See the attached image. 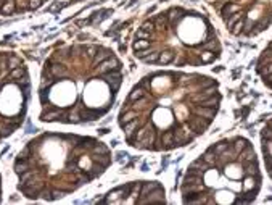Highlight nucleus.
<instances>
[{"instance_id":"obj_42","label":"nucleus","mask_w":272,"mask_h":205,"mask_svg":"<svg viewBox=\"0 0 272 205\" xmlns=\"http://www.w3.org/2000/svg\"><path fill=\"white\" fill-rule=\"evenodd\" d=\"M42 3H44V0H31V3H29V8H32V10H35V8L42 7Z\"/></svg>"},{"instance_id":"obj_19","label":"nucleus","mask_w":272,"mask_h":205,"mask_svg":"<svg viewBox=\"0 0 272 205\" xmlns=\"http://www.w3.org/2000/svg\"><path fill=\"white\" fill-rule=\"evenodd\" d=\"M198 86L201 87V89H204V87H209V86H218V81H214V79H211V78H206V76H201V78H198Z\"/></svg>"},{"instance_id":"obj_12","label":"nucleus","mask_w":272,"mask_h":205,"mask_svg":"<svg viewBox=\"0 0 272 205\" xmlns=\"http://www.w3.org/2000/svg\"><path fill=\"white\" fill-rule=\"evenodd\" d=\"M161 144L164 149H172L174 147V133L172 131H166L161 136Z\"/></svg>"},{"instance_id":"obj_47","label":"nucleus","mask_w":272,"mask_h":205,"mask_svg":"<svg viewBox=\"0 0 272 205\" xmlns=\"http://www.w3.org/2000/svg\"><path fill=\"white\" fill-rule=\"evenodd\" d=\"M108 133H110L108 128H101V129H100V134H108Z\"/></svg>"},{"instance_id":"obj_26","label":"nucleus","mask_w":272,"mask_h":205,"mask_svg":"<svg viewBox=\"0 0 272 205\" xmlns=\"http://www.w3.org/2000/svg\"><path fill=\"white\" fill-rule=\"evenodd\" d=\"M174 60V53L172 52H163V53H159V63L161 65H167V63H171Z\"/></svg>"},{"instance_id":"obj_38","label":"nucleus","mask_w":272,"mask_h":205,"mask_svg":"<svg viewBox=\"0 0 272 205\" xmlns=\"http://www.w3.org/2000/svg\"><path fill=\"white\" fill-rule=\"evenodd\" d=\"M66 194H69V192H68V191H58V189H55V191H52V200L61 199V197H64Z\"/></svg>"},{"instance_id":"obj_30","label":"nucleus","mask_w":272,"mask_h":205,"mask_svg":"<svg viewBox=\"0 0 272 205\" xmlns=\"http://www.w3.org/2000/svg\"><path fill=\"white\" fill-rule=\"evenodd\" d=\"M214 53L213 52H209V50H204L203 53H201V63H211V61H214Z\"/></svg>"},{"instance_id":"obj_3","label":"nucleus","mask_w":272,"mask_h":205,"mask_svg":"<svg viewBox=\"0 0 272 205\" xmlns=\"http://www.w3.org/2000/svg\"><path fill=\"white\" fill-rule=\"evenodd\" d=\"M64 111H66V108H49L47 111H42L40 120L42 121H58Z\"/></svg>"},{"instance_id":"obj_22","label":"nucleus","mask_w":272,"mask_h":205,"mask_svg":"<svg viewBox=\"0 0 272 205\" xmlns=\"http://www.w3.org/2000/svg\"><path fill=\"white\" fill-rule=\"evenodd\" d=\"M198 183H203L201 181V176H198V174H189V173H187L182 184H198Z\"/></svg>"},{"instance_id":"obj_33","label":"nucleus","mask_w":272,"mask_h":205,"mask_svg":"<svg viewBox=\"0 0 272 205\" xmlns=\"http://www.w3.org/2000/svg\"><path fill=\"white\" fill-rule=\"evenodd\" d=\"M261 139H262V141H272V129L266 126L261 131Z\"/></svg>"},{"instance_id":"obj_5","label":"nucleus","mask_w":272,"mask_h":205,"mask_svg":"<svg viewBox=\"0 0 272 205\" xmlns=\"http://www.w3.org/2000/svg\"><path fill=\"white\" fill-rule=\"evenodd\" d=\"M240 155V160L242 163H246V162H253V160H256V155H255V149H253L251 144H248L243 150L238 154Z\"/></svg>"},{"instance_id":"obj_8","label":"nucleus","mask_w":272,"mask_h":205,"mask_svg":"<svg viewBox=\"0 0 272 205\" xmlns=\"http://www.w3.org/2000/svg\"><path fill=\"white\" fill-rule=\"evenodd\" d=\"M100 78H101L103 81H106V82H110V81H118V79L123 81V74H121V70H110V71H106V73H100Z\"/></svg>"},{"instance_id":"obj_4","label":"nucleus","mask_w":272,"mask_h":205,"mask_svg":"<svg viewBox=\"0 0 272 205\" xmlns=\"http://www.w3.org/2000/svg\"><path fill=\"white\" fill-rule=\"evenodd\" d=\"M193 111L196 115H200V116H203V118H206V120H213L214 116H216V111H218V108H214V107H195L193 108Z\"/></svg>"},{"instance_id":"obj_43","label":"nucleus","mask_w":272,"mask_h":205,"mask_svg":"<svg viewBox=\"0 0 272 205\" xmlns=\"http://www.w3.org/2000/svg\"><path fill=\"white\" fill-rule=\"evenodd\" d=\"M127 157H129V155H127L126 152H118V154H116V160H118V162H123V160H126Z\"/></svg>"},{"instance_id":"obj_16","label":"nucleus","mask_w":272,"mask_h":205,"mask_svg":"<svg viewBox=\"0 0 272 205\" xmlns=\"http://www.w3.org/2000/svg\"><path fill=\"white\" fill-rule=\"evenodd\" d=\"M248 144H250V142L246 141L245 137H237V139H233V144H230V145L233 147V150H235L237 154H240Z\"/></svg>"},{"instance_id":"obj_20","label":"nucleus","mask_w":272,"mask_h":205,"mask_svg":"<svg viewBox=\"0 0 272 205\" xmlns=\"http://www.w3.org/2000/svg\"><path fill=\"white\" fill-rule=\"evenodd\" d=\"M201 158H203V160H204L206 163H208L209 166H214V162H216V154L211 150V149H208V150H206V152L201 155Z\"/></svg>"},{"instance_id":"obj_15","label":"nucleus","mask_w":272,"mask_h":205,"mask_svg":"<svg viewBox=\"0 0 272 205\" xmlns=\"http://www.w3.org/2000/svg\"><path fill=\"white\" fill-rule=\"evenodd\" d=\"M140 126V123L137 120H132V121H129V123L123 124V129H124V133H126V137H132V133L135 131V129Z\"/></svg>"},{"instance_id":"obj_18","label":"nucleus","mask_w":272,"mask_h":205,"mask_svg":"<svg viewBox=\"0 0 272 205\" xmlns=\"http://www.w3.org/2000/svg\"><path fill=\"white\" fill-rule=\"evenodd\" d=\"M29 162L27 160H21V158H16L15 160V171L16 173H23V171H26V170H29Z\"/></svg>"},{"instance_id":"obj_40","label":"nucleus","mask_w":272,"mask_h":205,"mask_svg":"<svg viewBox=\"0 0 272 205\" xmlns=\"http://www.w3.org/2000/svg\"><path fill=\"white\" fill-rule=\"evenodd\" d=\"M119 86H121V79H118V81H110V89L113 90V94H116V92H118Z\"/></svg>"},{"instance_id":"obj_14","label":"nucleus","mask_w":272,"mask_h":205,"mask_svg":"<svg viewBox=\"0 0 272 205\" xmlns=\"http://www.w3.org/2000/svg\"><path fill=\"white\" fill-rule=\"evenodd\" d=\"M134 118H137V111H134V110H129V111H121V115H119V124L123 126V124H126V123H129V121H132Z\"/></svg>"},{"instance_id":"obj_10","label":"nucleus","mask_w":272,"mask_h":205,"mask_svg":"<svg viewBox=\"0 0 272 205\" xmlns=\"http://www.w3.org/2000/svg\"><path fill=\"white\" fill-rule=\"evenodd\" d=\"M243 165H245V174H246V176H258V174H259L258 160L246 162V163H243Z\"/></svg>"},{"instance_id":"obj_27","label":"nucleus","mask_w":272,"mask_h":205,"mask_svg":"<svg viewBox=\"0 0 272 205\" xmlns=\"http://www.w3.org/2000/svg\"><path fill=\"white\" fill-rule=\"evenodd\" d=\"M15 12V3L12 2H5L2 7H0V13H3V15H12Z\"/></svg>"},{"instance_id":"obj_32","label":"nucleus","mask_w":272,"mask_h":205,"mask_svg":"<svg viewBox=\"0 0 272 205\" xmlns=\"http://www.w3.org/2000/svg\"><path fill=\"white\" fill-rule=\"evenodd\" d=\"M8 66H10L12 70L16 68V66H21V60L16 57V55H12V57H8Z\"/></svg>"},{"instance_id":"obj_34","label":"nucleus","mask_w":272,"mask_h":205,"mask_svg":"<svg viewBox=\"0 0 272 205\" xmlns=\"http://www.w3.org/2000/svg\"><path fill=\"white\" fill-rule=\"evenodd\" d=\"M155 23H156L158 27H164V26L167 24V15H159V16H156Z\"/></svg>"},{"instance_id":"obj_41","label":"nucleus","mask_w":272,"mask_h":205,"mask_svg":"<svg viewBox=\"0 0 272 205\" xmlns=\"http://www.w3.org/2000/svg\"><path fill=\"white\" fill-rule=\"evenodd\" d=\"M148 37H150V32H147L143 29H138L135 32V39H148Z\"/></svg>"},{"instance_id":"obj_29","label":"nucleus","mask_w":272,"mask_h":205,"mask_svg":"<svg viewBox=\"0 0 272 205\" xmlns=\"http://www.w3.org/2000/svg\"><path fill=\"white\" fill-rule=\"evenodd\" d=\"M240 18H242V13H240V12H237V13H233L232 16L226 18V20H227V27H230V29H232V26L235 24V23L240 20Z\"/></svg>"},{"instance_id":"obj_36","label":"nucleus","mask_w":272,"mask_h":205,"mask_svg":"<svg viewBox=\"0 0 272 205\" xmlns=\"http://www.w3.org/2000/svg\"><path fill=\"white\" fill-rule=\"evenodd\" d=\"M203 49L204 50H213V49H219V44H218V41H209V42H204L203 44Z\"/></svg>"},{"instance_id":"obj_25","label":"nucleus","mask_w":272,"mask_h":205,"mask_svg":"<svg viewBox=\"0 0 272 205\" xmlns=\"http://www.w3.org/2000/svg\"><path fill=\"white\" fill-rule=\"evenodd\" d=\"M243 27H245V18H243V16H242V18H240V20H238V21H237L235 24H233V26H232V29H230V31H232V34H235V36H238V34H240V32L243 31Z\"/></svg>"},{"instance_id":"obj_6","label":"nucleus","mask_w":272,"mask_h":205,"mask_svg":"<svg viewBox=\"0 0 272 205\" xmlns=\"http://www.w3.org/2000/svg\"><path fill=\"white\" fill-rule=\"evenodd\" d=\"M219 102H221V94L218 92V94H214L211 97H204L200 100V105L201 107H214V108H218L219 107Z\"/></svg>"},{"instance_id":"obj_21","label":"nucleus","mask_w":272,"mask_h":205,"mask_svg":"<svg viewBox=\"0 0 272 205\" xmlns=\"http://www.w3.org/2000/svg\"><path fill=\"white\" fill-rule=\"evenodd\" d=\"M214 94H218V86H209L208 89H204L203 90V94H198V95H195L198 100H201V99H204V97H211V95H214Z\"/></svg>"},{"instance_id":"obj_2","label":"nucleus","mask_w":272,"mask_h":205,"mask_svg":"<svg viewBox=\"0 0 272 205\" xmlns=\"http://www.w3.org/2000/svg\"><path fill=\"white\" fill-rule=\"evenodd\" d=\"M97 70H98V74H100V73H106V71H110V70H121V63H119V60H118L116 57H113V55H111V57L106 58L105 61L98 63Z\"/></svg>"},{"instance_id":"obj_48","label":"nucleus","mask_w":272,"mask_h":205,"mask_svg":"<svg viewBox=\"0 0 272 205\" xmlns=\"http://www.w3.org/2000/svg\"><path fill=\"white\" fill-rule=\"evenodd\" d=\"M119 50L121 52H126V45L124 44H119Z\"/></svg>"},{"instance_id":"obj_51","label":"nucleus","mask_w":272,"mask_h":205,"mask_svg":"<svg viewBox=\"0 0 272 205\" xmlns=\"http://www.w3.org/2000/svg\"><path fill=\"white\" fill-rule=\"evenodd\" d=\"M267 128H270V129H272V120H269V123H267Z\"/></svg>"},{"instance_id":"obj_37","label":"nucleus","mask_w":272,"mask_h":205,"mask_svg":"<svg viewBox=\"0 0 272 205\" xmlns=\"http://www.w3.org/2000/svg\"><path fill=\"white\" fill-rule=\"evenodd\" d=\"M264 163H266L267 173H270L272 171V154H264Z\"/></svg>"},{"instance_id":"obj_13","label":"nucleus","mask_w":272,"mask_h":205,"mask_svg":"<svg viewBox=\"0 0 272 205\" xmlns=\"http://www.w3.org/2000/svg\"><path fill=\"white\" fill-rule=\"evenodd\" d=\"M237 12H240V5H237V3H227V5L222 7V16L224 18H229Z\"/></svg>"},{"instance_id":"obj_17","label":"nucleus","mask_w":272,"mask_h":205,"mask_svg":"<svg viewBox=\"0 0 272 205\" xmlns=\"http://www.w3.org/2000/svg\"><path fill=\"white\" fill-rule=\"evenodd\" d=\"M145 95V89L142 87V86H135L134 89H132V92L129 94V100H138V99H142Z\"/></svg>"},{"instance_id":"obj_45","label":"nucleus","mask_w":272,"mask_h":205,"mask_svg":"<svg viewBox=\"0 0 272 205\" xmlns=\"http://www.w3.org/2000/svg\"><path fill=\"white\" fill-rule=\"evenodd\" d=\"M264 82H266V84H267V86H272V73L269 74V76H267V78L264 76Z\"/></svg>"},{"instance_id":"obj_7","label":"nucleus","mask_w":272,"mask_h":205,"mask_svg":"<svg viewBox=\"0 0 272 205\" xmlns=\"http://www.w3.org/2000/svg\"><path fill=\"white\" fill-rule=\"evenodd\" d=\"M111 52L110 49H103V47H98V50H97V53L93 55V65H98V63H101V61H105L106 58H110L111 57Z\"/></svg>"},{"instance_id":"obj_35","label":"nucleus","mask_w":272,"mask_h":205,"mask_svg":"<svg viewBox=\"0 0 272 205\" xmlns=\"http://www.w3.org/2000/svg\"><path fill=\"white\" fill-rule=\"evenodd\" d=\"M140 29H143V31H147V32H153V29H155V21H153V20L145 21V23L142 24V27H140Z\"/></svg>"},{"instance_id":"obj_24","label":"nucleus","mask_w":272,"mask_h":205,"mask_svg":"<svg viewBox=\"0 0 272 205\" xmlns=\"http://www.w3.org/2000/svg\"><path fill=\"white\" fill-rule=\"evenodd\" d=\"M34 174H35L34 170H26V171H23V173H18V176H20V183H21V184H26L31 178H34Z\"/></svg>"},{"instance_id":"obj_39","label":"nucleus","mask_w":272,"mask_h":205,"mask_svg":"<svg viewBox=\"0 0 272 205\" xmlns=\"http://www.w3.org/2000/svg\"><path fill=\"white\" fill-rule=\"evenodd\" d=\"M84 50L87 52V55H89V57H92V58H93V55L97 53L98 47H97V45H89V47H86V49H84Z\"/></svg>"},{"instance_id":"obj_11","label":"nucleus","mask_w":272,"mask_h":205,"mask_svg":"<svg viewBox=\"0 0 272 205\" xmlns=\"http://www.w3.org/2000/svg\"><path fill=\"white\" fill-rule=\"evenodd\" d=\"M229 147H230V142L229 141H221V142H218V144H214V145H211L209 149L216 154V155H222L226 150H229Z\"/></svg>"},{"instance_id":"obj_44","label":"nucleus","mask_w":272,"mask_h":205,"mask_svg":"<svg viewBox=\"0 0 272 205\" xmlns=\"http://www.w3.org/2000/svg\"><path fill=\"white\" fill-rule=\"evenodd\" d=\"M167 165H169V158L164 157V158H163V162H161V170H159V171H164V170L167 168Z\"/></svg>"},{"instance_id":"obj_23","label":"nucleus","mask_w":272,"mask_h":205,"mask_svg":"<svg viewBox=\"0 0 272 205\" xmlns=\"http://www.w3.org/2000/svg\"><path fill=\"white\" fill-rule=\"evenodd\" d=\"M150 49V41H145V39H135L134 42V50H147Z\"/></svg>"},{"instance_id":"obj_1","label":"nucleus","mask_w":272,"mask_h":205,"mask_svg":"<svg viewBox=\"0 0 272 205\" xmlns=\"http://www.w3.org/2000/svg\"><path fill=\"white\" fill-rule=\"evenodd\" d=\"M185 126L189 128V129H192L195 134H203L206 129H208V126H209V120H206V118H203L200 115H196V116H192L189 121H187Z\"/></svg>"},{"instance_id":"obj_9","label":"nucleus","mask_w":272,"mask_h":205,"mask_svg":"<svg viewBox=\"0 0 272 205\" xmlns=\"http://www.w3.org/2000/svg\"><path fill=\"white\" fill-rule=\"evenodd\" d=\"M159 188H161V184L158 181H145V183H142V195H148Z\"/></svg>"},{"instance_id":"obj_46","label":"nucleus","mask_w":272,"mask_h":205,"mask_svg":"<svg viewBox=\"0 0 272 205\" xmlns=\"http://www.w3.org/2000/svg\"><path fill=\"white\" fill-rule=\"evenodd\" d=\"M270 73H272V65H269L266 70H261V74H270Z\"/></svg>"},{"instance_id":"obj_49","label":"nucleus","mask_w":272,"mask_h":205,"mask_svg":"<svg viewBox=\"0 0 272 205\" xmlns=\"http://www.w3.org/2000/svg\"><path fill=\"white\" fill-rule=\"evenodd\" d=\"M142 171H148V165H142Z\"/></svg>"},{"instance_id":"obj_28","label":"nucleus","mask_w":272,"mask_h":205,"mask_svg":"<svg viewBox=\"0 0 272 205\" xmlns=\"http://www.w3.org/2000/svg\"><path fill=\"white\" fill-rule=\"evenodd\" d=\"M24 74H27V71H26V68H24V66H16V68H13V70H12V73H10V78L18 79V78L24 76Z\"/></svg>"},{"instance_id":"obj_31","label":"nucleus","mask_w":272,"mask_h":205,"mask_svg":"<svg viewBox=\"0 0 272 205\" xmlns=\"http://www.w3.org/2000/svg\"><path fill=\"white\" fill-rule=\"evenodd\" d=\"M159 60V52H152V53H148L147 57L143 58L145 63H156Z\"/></svg>"},{"instance_id":"obj_50","label":"nucleus","mask_w":272,"mask_h":205,"mask_svg":"<svg viewBox=\"0 0 272 205\" xmlns=\"http://www.w3.org/2000/svg\"><path fill=\"white\" fill-rule=\"evenodd\" d=\"M115 145H118V141L115 139V141H111V147H115Z\"/></svg>"}]
</instances>
